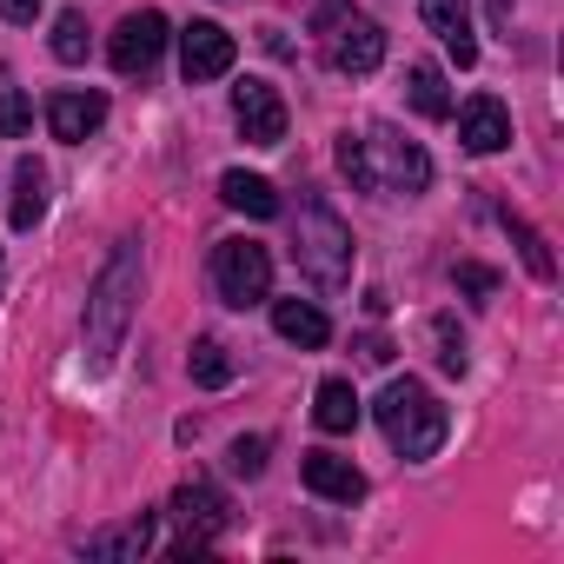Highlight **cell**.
Returning a JSON list of instances; mask_svg holds the SVG:
<instances>
[{
	"label": "cell",
	"mask_w": 564,
	"mask_h": 564,
	"mask_svg": "<svg viewBox=\"0 0 564 564\" xmlns=\"http://www.w3.org/2000/svg\"><path fill=\"white\" fill-rule=\"evenodd\" d=\"M339 166L359 193H379V199H412L432 186V160L419 140H405L399 127H366V133H346L339 140Z\"/></svg>",
	"instance_id": "1"
},
{
	"label": "cell",
	"mask_w": 564,
	"mask_h": 564,
	"mask_svg": "<svg viewBox=\"0 0 564 564\" xmlns=\"http://www.w3.org/2000/svg\"><path fill=\"white\" fill-rule=\"evenodd\" d=\"M133 306H140V246L120 239L113 259L94 279V300H87V372H107L120 359L127 326H133Z\"/></svg>",
	"instance_id": "2"
},
{
	"label": "cell",
	"mask_w": 564,
	"mask_h": 564,
	"mask_svg": "<svg viewBox=\"0 0 564 564\" xmlns=\"http://www.w3.org/2000/svg\"><path fill=\"white\" fill-rule=\"evenodd\" d=\"M372 419H379V432L392 438L399 458H432V452L445 445V432H452V412H445L419 379H392V386L379 392Z\"/></svg>",
	"instance_id": "3"
},
{
	"label": "cell",
	"mask_w": 564,
	"mask_h": 564,
	"mask_svg": "<svg viewBox=\"0 0 564 564\" xmlns=\"http://www.w3.org/2000/svg\"><path fill=\"white\" fill-rule=\"evenodd\" d=\"M293 259H300V272L313 279L319 293H339L346 279H352V226H346L319 193L300 199V239H293Z\"/></svg>",
	"instance_id": "4"
},
{
	"label": "cell",
	"mask_w": 564,
	"mask_h": 564,
	"mask_svg": "<svg viewBox=\"0 0 564 564\" xmlns=\"http://www.w3.org/2000/svg\"><path fill=\"white\" fill-rule=\"evenodd\" d=\"M213 293L246 313V306H265L272 300V252L259 239H219L213 246Z\"/></svg>",
	"instance_id": "5"
},
{
	"label": "cell",
	"mask_w": 564,
	"mask_h": 564,
	"mask_svg": "<svg viewBox=\"0 0 564 564\" xmlns=\"http://www.w3.org/2000/svg\"><path fill=\"white\" fill-rule=\"evenodd\" d=\"M166 14H153V8H140V14H127L120 28H113V47H107V61H113V74H153L160 67V54H166Z\"/></svg>",
	"instance_id": "6"
},
{
	"label": "cell",
	"mask_w": 564,
	"mask_h": 564,
	"mask_svg": "<svg viewBox=\"0 0 564 564\" xmlns=\"http://www.w3.org/2000/svg\"><path fill=\"white\" fill-rule=\"evenodd\" d=\"M166 518H173V531H180V551H193V557H199V551L226 531V498H219L213 485H199V478H193V485H180V491H173Z\"/></svg>",
	"instance_id": "7"
},
{
	"label": "cell",
	"mask_w": 564,
	"mask_h": 564,
	"mask_svg": "<svg viewBox=\"0 0 564 564\" xmlns=\"http://www.w3.org/2000/svg\"><path fill=\"white\" fill-rule=\"evenodd\" d=\"M232 120H239V133L252 147L286 140V100H279V87H265V80H239L232 87Z\"/></svg>",
	"instance_id": "8"
},
{
	"label": "cell",
	"mask_w": 564,
	"mask_h": 564,
	"mask_svg": "<svg viewBox=\"0 0 564 564\" xmlns=\"http://www.w3.org/2000/svg\"><path fill=\"white\" fill-rule=\"evenodd\" d=\"M232 34L219 28V21H193L186 34H180V74L199 87V80H219V74H232Z\"/></svg>",
	"instance_id": "9"
},
{
	"label": "cell",
	"mask_w": 564,
	"mask_h": 564,
	"mask_svg": "<svg viewBox=\"0 0 564 564\" xmlns=\"http://www.w3.org/2000/svg\"><path fill=\"white\" fill-rule=\"evenodd\" d=\"M326 54H333V67H339V74H372V67L386 61V28H379V21H366V14L352 8V14L326 34Z\"/></svg>",
	"instance_id": "10"
},
{
	"label": "cell",
	"mask_w": 564,
	"mask_h": 564,
	"mask_svg": "<svg viewBox=\"0 0 564 564\" xmlns=\"http://www.w3.org/2000/svg\"><path fill=\"white\" fill-rule=\"evenodd\" d=\"M300 478H306V491L326 498V505H359V498H366V471H359L352 458H339V452H306Z\"/></svg>",
	"instance_id": "11"
},
{
	"label": "cell",
	"mask_w": 564,
	"mask_h": 564,
	"mask_svg": "<svg viewBox=\"0 0 564 564\" xmlns=\"http://www.w3.org/2000/svg\"><path fill=\"white\" fill-rule=\"evenodd\" d=\"M47 127H54V140H87V133H100V127H107V94H94V87H61V94L47 100Z\"/></svg>",
	"instance_id": "12"
},
{
	"label": "cell",
	"mask_w": 564,
	"mask_h": 564,
	"mask_svg": "<svg viewBox=\"0 0 564 564\" xmlns=\"http://www.w3.org/2000/svg\"><path fill=\"white\" fill-rule=\"evenodd\" d=\"M419 21L445 41V54H452L458 67L478 61V41H471V0H419Z\"/></svg>",
	"instance_id": "13"
},
{
	"label": "cell",
	"mask_w": 564,
	"mask_h": 564,
	"mask_svg": "<svg viewBox=\"0 0 564 564\" xmlns=\"http://www.w3.org/2000/svg\"><path fill=\"white\" fill-rule=\"evenodd\" d=\"M458 140H465L471 153H498V147H511V113H505L491 94H478V100H465V113H458Z\"/></svg>",
	"instance_id": "14"
},
{
	"label": "cell",
	"mask_w": 564,
	"mask_h": 564,
	"mask_svg": "<svg viewBox=\"0 0 564 564\" xmlns=\"http://www.w3.org/2000/svg\"><path fill=\"white\" fill-rule=\"evenodd\" d=\"M272 333L293 339V346H306V352L333 339V326H326V313L313 300H272Z\"/></svg>",
	"instance_id": "15"
},
{
	"label": "cell",
	"mask_w": 564,
	"mask_h": 564,
	"mask_svg": "<svg viewBox=\"0 0 564 564\" xmlns=\"http://www.w3.org/2000/svg\"><path fill=\"white\" fill-rule=\"evenodd\" d=\"M219 199L232 206V213H246V219H272L279 213V193H272V180H259V173H226L219 180Z\"/></svg>",
	"instance_id": "16"
},
{
	"label": "cell",
	"mask_w": 564,
	"mask_h": 564,
	"mask_svg": "<svg viewBox=\"0 0 564 564\" xmlns=\"http://www.w3.org/2000/svg\"><path fill=\"white\" fill-rule=\"evenodd\" d=\"M405 100H412L425 120H452V87H445V74H438L432 61H412V67H405Z\"/></svg>",
	"instance_id": "17"
},
{
	"label": "cell",
	"mask_w": 564,
	"mask_h": 564,
	"mask_svg": "<svg viewBox=\"0 0 564 564\" xmlns=\"http://www.w3.org/2000/svg\"><path fill=\"white\" fill-rule=\"evenodd\" d=\"M41 213H47V173H41V160H21V166H14V213H8V219H14L21 232H34Z\"/></svg>",
	"instance_id": "18"
},
{
	"label": "cell",
	"mask_w": 564,
	"mask_h": 564,
	"mask_svg": "<svg viewBox=\"0 0 564 564\" xmlns=\"http://www.w3.org/2000/svg\"><path fill=\"white\" fill-rule=\"evenodd\" d=\"M313 419H319V432H352V425H359V392H352V379H326L319 399H313Z\"/></svg>",
	"instance_id": "19"
},
{
	"label": "cell",
	"mask_w": 564,
	"mask_h": 564,
	"mask_svg": "<svg viewBox=\"0 0 564 564\" xmlns=\"http://www.w3.org/2000/svg\"><path fill=\"white\" fill-rule=\"evenodd\" d=\"M153 544V518L140 511V518H127V524H113V531H94L87 538V557H140Z\"/></svg>",
	"instance_id": "20"
},
{
	"label": "cell",
	"mask_w": 564,
	"mask_h": 564,
	"mask_svg": "<svg viewBox=\"0 0 564 564\" xmlns=\"http://www.w3.org/2000/svg\"><path fill=\"white\" fill-rule=\"evenodd\" d=\"M498 219H505V232L518 239V252H524V265H531V279H551L557 265H551V246H544V232H538L531 219H518L511 206H498Z\"/></svg>",
	"instance_id": "21"
},
{
	"label": "cell",
	"mask_w": 564,
	"mask_h": 564,
	"mask_svg": "<svg viewBox=\"0 0 564 564\" xmlns=\"http://www.w3.org/2000/svg\"><path fill=\"white\" fill-rule=\"evenodd\" d=\"M186 372H193V386H226V379H232V352H226L219 339H193Z\"/></svg>",
	"instance_id": "22"
},
{
	"label": "cell",
	"mask_w": 564,
	"mask_h": 564,
	"mask_svg": "<svg viewBox=\"0 0 564 564\" xmlns=\"http://www.w3.org/2000/svg\"><path fill=\"white\" fill-rule=\"evenodd\" d=\"M54 61H67V67L87 61V14H80V8H67V14L54 21Z\"/></svg>",
	"instance_id": "23"
},
{
	"label": "cell",
	"mask_w": 564,
	"mask_h": 564,
	"mask_svg": "<svg viewBox=\"0 0 564 564\" xmlns=\"http://www.w3.org/2000/svg\"><path fill=\"white\" fill-rule=\"evenodd\" d=\"M432 339H438V366H445L452 379H465V366H471V359H465V339L452 333V319H432Z\"/></svg>",
	"instance_id": "24"
},
{
	"label": "cell",
	"mask_w": 564,
	"mask_h": 564,
	"mask_svg": "<svg viewBox=\"0 0 564 564\" xmlns=\"http://www.w3.org/2000/svg\"><path fill=\"white\" fill-rule=\"evenodd\" d=\"M0 133H8V140L28 133V94L21 87H0Z\"/></svg>",
	"instance_id": "25"
},
{
	"label": "cell",
	"mask_w": 564,
	"mask_h": 564,
	"mask_svg": "<svg viewBox=\"0 0 564 564\" xmlns=\"http://www.w3.org/2000/svg\"><path fill=\"white\" fill-rule=\"evenodd\" d=\"M226 465H232L239 478H259V471H265V438H259V432H252V438H232V458H226Z\"/></svg>",
	"instance_id": "26"
},
{
	"label": "cell",
	"mask_w": 564,
	"mask_h": 564,
	"mask_svg": "<svg viewBox=\"0 0 564 564\" xmlns=\"http://www.w3.org/2000/svg\"><path fill=\"white\" fill-rule=\"evenodd\" d=\"M452 279H458L465 293H478V300H485V293H498V272H491V265H458Z\"/></svg>",
	"instance_id": "27"
},
{
	"label": "cell",
	"mask_w": 564,
	"mask_h": 564,
	"mask_svg": "<svg viewBox=\"0 0 564 564\" xmlns=\"http://www.w3.org/2000/svg\"><path fill=\"white\" fill-rule=\"evenodd\" d=\"M47 0H0V21H34Z\"/></svg>",
	"instance_id": "28"
},
{
	"label": "cell",
	"mask_w": 564,
	"mask_h": 564,
	"mask_svg": "<svg viewBox=\"0 0 564 564\" xmlns=\"http://www.w3.org/2000/svg\"><path fill=\"white\" fill-rule=\"evenodd\" d=\"M359 359H366V366H392V346H386V339H366Z\"/></svg>",
	"instance_id": "29"
},
{
	"label": "cell",
	"mask_w": 564,
	"mask_h": 564,
	"mask_svg": "<svg viewBox=\"0 0 564 564\" xmlns=\"http://www.w3.org/2000/svg\"><path fill=\"white\" fill-rule=\"evenodd\" d=\"M511 14H518V0H491V28H511Z\"/></svg>",
	"instance_id": "30"
}]
</instances>
